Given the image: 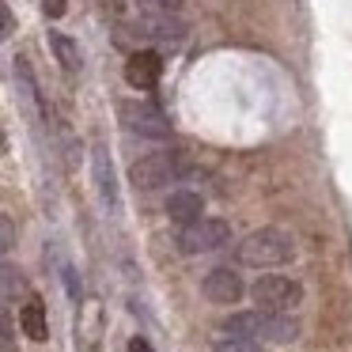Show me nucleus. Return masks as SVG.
Wrapping results in <instances>:
<instances>
[{"label":"nucleus","instance_id":"1","mask_svg":"<svg viewBox=\"0 0 352 352\" xmlns=\"http://www.w3.org/2000/svg\"><path fill=\"white\" fill-rule=\"evenodd\" d=\"M235 258L250 269H273L296 258V239L280 228H258L235 246Z\"/></svg>","mask_w":352,"mask_h":352},{"label":"nucleus","instance_id":"2","mask_svg":"<svg viewBox=\"0 0 352 352\" xmlns=\"http://www.w3.org/2000/svg\"><path fill=\"white\" fill-rule=\"evenodd\" d=\"M250 296L258 303V311L265 314H292V307H299V299H303V284L292 280V276L269 273L250 284Z\"/></svg>","mask_w":352,"mask_h":352},{"label":"nucleus","instance_id":"3","mask_svg":"<svg viewBox=\"0 0 352 352\" xmlns=\"http://www.w3.org/2000/svg\"><path fill=\"white\" fill-rule=\"evenodd\" d=\"M231 243V223L216 220V216H201V220L186 223L178 231V250L182 254H212Z\"/></svg>","mask_w":352,"mask_h":352},{"label":"nucleus","instance_id":"4","mask_svg":"<svg viewBox=\"0 0 352 352\" xmlns=\"http://www.w3.org/2000/svg\"><path fill=\"white\" fill-rule=\"evenodd\" d=\"M186 170L182 155L178 152H155V155H144V160H137L129 167V178L137 190H160V186H167L170 178H178Z\"/></svg>","mask_w":352,"mask_h":352},{"label":"nucleus","instance_id":"5","mask_svg":"<svg viewBox=\"0 0 352 352\" xmlns=\"http://www.w3.org/2000/svg\"><path fill=\"white\" fill-rule=\"evenodd\" d=\"M201 292H205L212 303H220V307H231V303H239L243 299V276L235 273V269H228V265H220V269H212V273H205V280H201Z\"/></svg>","mask_w":352,"mask_h":352},{"label":"nucleus","instance_id":"6","mask_svg":"<svg viewBox=\"0 0 352 352\" xmlns=\"http://www.w3.org/2000/svg\"><path fill=\"white\" fill-rule=\"evenodd\" d=\"M122 118L133 133H140V137H167L170 133V122L163 118L160 107H152V102H129V107H122Z\"/></svg>","mask_w":352,"mask_h":352},{"label":"nucleus","instance_id":"7","mask_svg":"<svg viewBox=\"0 0 352 352\" xmlns=\"http://www.w3.org/2000/svg\"><path fill=\"white\" fill-rule=\"evenodd\" d=\"M163 76V57L152 54V50H137V54H129V61H125V80H129L137 91H148V87H155Z\"/></svg>","mask_w":352,"mask_h":352},{"label":"nucleus","instance_id":"8","mask_svg":"<svg viewBox=\"0 0 352 352\" xmlns=\"http://www.w3.org/2000/svg\"><path fill=\"white\" fill-rule=\"evenodd\" d=\"M137 31L140 34H148V38H163V42H170V38H182V31L186 27L178 23L170 12H144V16L137 19Z\"/></svg>","mask_w":352,"mask_h":352},{"label":"nucleus","instance_id":"9","mask_svg":"<svg viewBox=\"0 0 352 352\" xmlns=\"http://www.w3.org/2000/svg\"><path fill=\"white\" fill-rule=\"evenodd\" d=\"M201 212H205V201H201V193H193V190H178V193L167 197V216L178 220L182 228L193 223V220H201Z\"/></svg>","mask_w":352,"mask_h":352},{"label":"nucleus","instance_id":"10","mask_svg":"<svg viewBox=\"0 0 352 352\" xmlns=\"http://www.w3.org/2000/svg\"><path fill=\"white\" fill-rule=\"evenodd\" d=\"M261 337H265V341H276V344L296 341L299 337V318L296 314H265L261 311Z\"/></svg>","mask_w":352,"mask_h":352},{"label":"nucleus","instance_id":"11","mask_svg":"<svg viewBox=\"0 0 352 352\" xmlns=\"http://www.w3.org/2000/svg\"><path fill=\"white\" fill-rule=\"evenodd\" d=\"M19 326H23V333L31 337V341H46L50 322H46V307H42V299H27L23 311H19Z\"/></svg>","mask_w":352,"mask_h":352},{"label":"nucleus","instance_id":"12","mask_svg":"<svg viewBox=\"0 0 352 352\" xmlns=\"http://www.w3.org/2000/svg\"><path fill=\"white\" fill-rule=\"evenodd\" d=\"M223 337H243V341H261V311H243L223 322Z\"/></svg>","mask_w":352,"mask_h":352},{"label":"nucleus","instance_id":"13","mask_svg":"<svg viewBox=\"0 0 352 352\" xmlns=\"http://www.w3.org/2000/svg\"><path fill=\"white\" fill-rule=\"evenodd\" d=\"M50 46H54V54H57V61H61L65 72H80V65H84V54H80V42H76V38H69V34L54 31V34H50Z\"/></svg>","mask_w":352,"mask_h":352},{"label":"nucleus","instance_id":"14","mask_svg":"<svg viewBox=\"0 0 352 352\" xmlns=\"http://www.w3.org/2000/svg\"><path fill=\"white\" fill-rule=\"evenodd\" d=\"M95 182H99V193L107 205H118V186H114V167H110L107 148H95Z\"/></svg>","mask_w":352,"mask_h":352},{"label":"nucleus","instance_id":"15","mask_svg":"<svg viewBox=\"0 0 352 352\" xmlns=\"http://www.w3.org/2000/svg\"><path fill=\"white\" fill-rule=\"evenodd\" d=\"M23 292H27V276L19 273L16 265H4V261H0V303L23 296Z\"/></svg>","mask_w":352,"mask_h":352},{"label":"nucleus","instance_id":"16","mask_svg":"<svg viewBox=\"0 0 352 352\" xmlns=\"http://www.w3.org/2000/svg\"><path fill=\"white\" fill-rule=\"evenodd\" d=\"M216 352H261L258 341H243V337H223L216 341Z\"/></svg>","mask_w":352,"mask_h":352},{"label":"nucleus","instance_id":"17","mask_svg":"<svg viewBox=\"0 0 352 352\" xmlns=\"http://www.w3.org/2000/svg\"><path fill=\"white\" fill-rule=\"evenodd\" d=\"M12 243H16V223H12L8 216L0 212V254H8Z\"/></svg>","mask_w":352,"mask_h":352},{"label":"nucleus","instance_id":"18","mask_svg":"<svg viewBox=\"0 0 352 352\" xmlns=\"http://www.w3.org/2000/svg\"><path fill=\"white\" fill-rule=\"evenodd\" d=\"M12 27H16V16H12V8L0 0V38H4V34H12Z\"/></svg>","mask_w":352,"mask_h":352},{"label":"nucleus","instance_id":"19","mask_svg":"<svg viewBox=\"0 0 352 352\" xmlns=\"http://www.w3.org/2000/svg\"><path fill=\"white\" fill-rule=\"evenodd\" d=\"M65 8H69V0H42V12H46L50 19H61Z\"/></svg>","mask_w":352,"mask_h":352},{"label":"nucleus","instance_id":"20","mask_svg":"<svg viewBox=\"0 0 352 352\" xmlns=\"http://www.w3.org/2000/svg\"><path fill=\"white\" fill-rule=\"evenodd\" d=\"M0 341H12V314L4 303H0Z\"/></svg>","mask_w":352,"mask_h":352},{"label":"nucleus","instance_id":"21","mask_svg":"<svg viewBox=\"0 0 352 352\" xmlns=\"http://www.w3.org/2000/svg\"><path fill=\"white\" fill-rule=\"evenodd\" d=\"M65 288L72 292V299H80V284H76V273H72V269H65Z\"/></svg>","mask_w":352,"mask_h":352},{"label":"nucleus","instance_id":"22","mask_svg":"<svg viewBox=\"0 0 352 352\" xmlns=\"http://www.w3.org/2000/svg\"><path fill=\"white\" fill-rule=\"evenodd\" d=\"M129 352H152V344H148L144 337H133V341H129Z\"/></svg>","mask_w":352,"mask_h":352},{"label":"nucleus","instance_id":"23","mask_svg":"<svg viewBox=\"0 0 352 352\" xmlns=\"http://www.w3.org/2000/svg\"><path fill=\"white\" fill-rule=\"evenodd\" d=\"M152 4H155V8H160V12H170V8H178L182 0H152Z\"/></svg>","mask_w":352,"mask_h":352},{"label":"nucleus","instance_id":"24","mask_svg":"<svg viewBox=\"0 0 352 352\" xmlns=\"http://www.w3.org/2000/svg\"><path fill=\"white\" fill-rule=\"evenodd\" d=\"M0 352H16V349H12V344H0Z\"/></svg>","mask_w":352,"mask_h":352},{"label":"nucleus","instance_id":"25","mask_svg":"<svg viewBox=\"0 0 352 352\" xmlns=\"http://www.w3.org/2000/svg\"><path fill=\"white\" fill-rule=\"evenodd\" d=\"M0 152H4V129H0Z\"/></svg>","mask_w":352,"mask_h":352}]
</instances>
